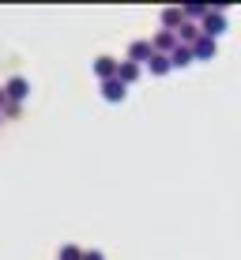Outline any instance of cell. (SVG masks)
Returning <instances> with one entry per match:
<instances>
[{
	"label": "cell",
	"mask_w": 241,
	"mask_h": 260,
	"mask_svg": "<svg viewBox=\"0 0 241 260\" xmlns=\"http://www.w3.org/2000/svg\"><path fill=\"white\" fill-rule=\"evenodd\" d=\"M79 260H106V253H102V249H83Z\"/></svg>",
	"instance_id": "cell-15"
},
{
	"label": "cell",
	"mask_w": 241,
	"mask_h": 260,
	"mask_svg": "<svg viewBox=\"0 0 241 260\" xmlns=\"http://www.w3.org/2000/svg\"><path fill=\"white\" fill-rule=\"evenodd\" d=\"M147 68H151V76H166V72H169V60H166V57H158V53H151Z\"/></svg>",
	"instance_id": "cell-13"
},
{
	"label": "cell",
	"mask_w": 241,
	"mask_h": 260,
	"mask_svg": "<svg viewBox=\"0 0 241 260\" xmlns=\"http://www.w3.org/2000/svg\"><path fill=\"white\" fill-rule=\"evenodd\" d=\"M158 19H162V30H169V34H174L177 26L185 23V19H181V4H174V8H162V12H158Z\"/></svg>",
	"instance_id": "cell-8"
},
{
	"label": "cell",
	"mask_w": 241,
	"mask_h": 260,
	"mask_svg": "<svg viewBox=\"0 0 241 260\" xmlns=\"http://www.w3.org/2000/svg\"><path fill=\"white\" fill-rule=\"evenodd\" d=\"M117 64H121V60H113V57H98L94 60V76L102 79V83H106V79H117Z\"/></svg>",
	"instance_id": "cell-6"
},
{
	"label": "cell",
	"mask_w": 241,
	"mask_h": 260,
	"mask_svg": "<svg viewBox=\"0 0 241 260\" xmlns=\"http://www.w3.org/2000/svg\"><path fill=\"white\" fill-rule=\"evenodd\" d=\"M79 256H83V249H79V245H60V256L57 260H79Z\"/></svg>",
	"instance_id": "cell-14"
},
{
	"label": "cell",
	"mask_w": 241,
	"mask_h": 260,
	"mask_svg": "<svg viewBox=\"0 0 241 260\" xmlns=\"http://www.w3.org/2000/svg\"><path fill=\"white\" fill-rule=\"evenodd\" d=\"M4 106H8V98H4V91H0V110H4Z\"/></svg>",
	"instance_id": "cell-16"
},
{
	"label": "cell",
	"mask_w": 241,
	"mask_h": 260,
	"mask_svg": "<svg viewBox=\"0 0 241 260\" xmlns=\"http://www.w3.org/2000/svg\"><path fill=\"white\" fill-rule=\"evenodd\" d=\"M140 72H144L140 64H132V60H121V64H117V79H121L124 87H132V83L140 79Z\"/></svg>",
	"instance_id": "cell-9"
},
{
	"label": "cell",
	"mask_w": 241,
	"mask_h": 260,
	"mask_svg": "<svg viewBox=\"0 0 241 260\" xmlns=\"http://www.w3.org/2000/svg\"><path fill=\"white\" fill-rule=\"evenodd\" d=\"M174 34H177V46H192V42L200 38V23H181Z\"/></svg>",
	"instance_id": "cell-10"
},
{
	"label": "cell",
	"mask_w": 241,
	"mask_h": 260,
	"mask_svg": "<svg viewBox=\"0 0 241 260\" xmlns=\"http://www.w3.org/2000/svg\"><path fill=\"white\" fill-rule=\"evenodd\" d=\"M0 91H4V98H8V102L23 106L26 98H30V83H26V76H12L4 87H0Z\"/></svg>",
	"instance_id": "cell-2"
},
{
	"label": "cell",
	"mask_w": 241,
	"mask_h": 260,
	"mask_svg": "<svg viewBox=\"0 0 241 260\" xmlns=\"http://www.w3.org/2000/svg\"><path fill=\"white\" fill-rule=\"evenodd\" d=\"M200 34L203 38L226 34V12H222V8H208V15H203V23H200Z\"/></svg>",
	"instance_id": "cell-1"
},
{
	"label": "cell",
	"mask_w": 241,
	"mask_h": 260,
	"mask_svg": "<svg viewBox=\"0 0 241 260\" xmlns=\"http://www.w3.org/2000/svg\"><path fill=\"white\" fill-rule=\"evenodd\" d=\"M174 49H177V34H169V30H158L155 38H151V53H158V57H169Z\"/></svg>",
	"instance_id": "cell-4"
},
{
	"label": "cell",
	"mask_w": 241,
	"mask_h": 260,
	"mask_svg": "<svg viewBox=\"0 0 241 260\" xmlns=\"http://www.w3.org/2000/svg\"><path fill=\"white\" fill-rule=\"evenodd\" d=\"M166 60H169V72H174V68H189V64H192V49H189V46H177Z\"/></svg>",
	"instance_id": "cell-11"
},
{
	"label": "cell",
	"mask_w": 241,
	"mask_h": 260,
	"mask_svg": "<svg viewBox=\"0 0 241 260\" xmlns=\"http://www.w3.org/2000/svg\"><path fill=\"white\" fill-rule=\"evenodd\" d=\"M0 124H4V117H0Z\"/></svg>",
	"instance_id": "cell-17"
},
{
	"label": "cell",
	"mask_w": 241,
	"mask_h": 260,
	"mask_svg": "<svg viewBox=\"0 0 241 260\" xmlns=\"http://www.w3.org/2000/svg\"><path fill=\"white\" fill-rule=\"evenodd\" d=\"M189 49H192V60H215L219 42H215V38H203V34H200V38H196Z\"/></svg>",
	"instance_id": "cell-3"
},
{
	"label": "cell",
	"mask_w": 241,
	"mask_h": 260,
	"mask_svg": "<svg viewBox=\"0 0 241 260\" xmlns=\"http://www.w3.org/2000/svg\"><path fill=\"white\" fill-rule=\"evenodd\" d=\"M124 94H128V87H124L121 79H106L102 83V98L106 102H124Z\"/></svg>",
	"instance_id": "cell-7"
},
{
	"label": "cell",
	"mask_w": 241,
	"mask_h": 260,
	"mask_svg": "<svg viewBox=\"0 0 241 260\" xmlns=\"http://www.w3.org/2000/svg\"><path fill=\"white\" fill-rule=\"evenodd\" d=\"M128 60L144 68L151 60V38H136V42H132V46H128Z\"/></svg>",
	"instance_id": "cell-5"
},
{
	"label": "cell",
	"mask_w": 241,
	"mask_h": 260,
	"mask_svg": "<svg viewBox=\"0 0 241 260\" xmlns=\"http://www.w3.org/2000/svg\"><path fill=\"white\" fill-rule=\"evenodd\" d=\"M203 15H208V4H185L181 8V19L185 23H196V19L203 23Z\"/></svg>",
	"instance_id": "cell-12"
}]
</instances>
